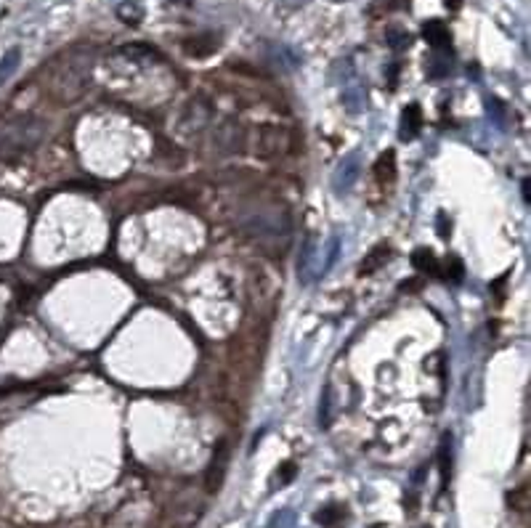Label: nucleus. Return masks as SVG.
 <instances>
[{"instance_id": "obj_1", "label": "nucleus", "mask_w": 531, "mask_h": 528, "mask_svg": "<svg viewBox=\"0 0 531 528\" xmlns=\"http://www.w3.org/2000/svg\"><path fill=\"white\" fill-rule=\"evenodd\" d=\"M91 64H93L91 56H77V53H70V56L64 53L59 59L48 88L51 98L59 107L83 98V93L91 88Z\"/></svg>"}, {"instance_id": "obj_2", "label": "nucleus", "mask_w": 531, "mask_h": 528, "mask_svg": "<svg viewBox=\"0 0 531 528\" xmlns=\"http://www.w3.org/2000/svg\"><path fill=\"white\" fill-rule=\"evenodd\" d=\"M46 122L37 117H11L0 120V159H16L40 146L46 138Z\"/></svg>"}, {"instance_id": "obj_3", "label": "nucleus", "mask_w": 531, "mask_h": 528, "mask_svg": "<svg viewBox=\"0 0 531 528\" xmlns=\"http://www.w3.org/2000/svg\"><path fill=\"white\" fill-rule=\"evenodd\" d=\"M295 146V136L292 131H287L284 125H261L255 131V144L253 152L261 159H279V157H287Z\"/></svg>"}, {"instance_id": "obj_4", "label": "nucleus", "mask_w": 531, "mask_h": 528, "mask_svg": "<svg viewBox=\"0 0 531 528\" xmlns=\"http://www.w3.org/2000/svg\"><path fill=\"white\" fill-rule=\"evenodd\" d=\"M244 141H247V131L234 117H226L213 128V149L218 154H237L244 149Z\"/></svg>"}, {"instance_id": "obj_5", "label": "nucleus", "mask_w": 531, "mask_h": 528, "mask_svg": "<svg viewBox=\"0 0 531 528\" xmlns=\"http://www.w3.org/2000/svg\"><path fill=\"white\" fill-rule=\"evenodd\" d=\"M216 109L210 101L205 98H192L181 112V120H178V133L181 136H197L207 128V122L213 120Z\"/></svg>"}, {"instance_id": "obj_6", "label": "nucleus", "mask_w": 531, "mask_h": 528, "mask_svg": "<svg viewBox=\"0 0 531 528\" xmlns=\"http://www.w3.org/2000/svg\"><path fill=\"white\" fill-rule=\"evenodd\" d=\"M229 456H231L229 441H221V444L216 446V451H213V459H210L207 473H205L207 494L221 491V486H223V480H226V470H229Z\"/></svg>"}, {"instance_id": "obj_7", "label": "nucleus", "mask_w": 531, "mask_h": 528, "mask_svg": "<svg viewBox=\"0 0 531 528\" xmlns=\"http://www.w3.org/2000/svg\"><path fill=\"white\" fill-rule=\"evenodd\" d=\"M216 48H218V37H213L210 32L197 35V37H192V40L183 43V51H186L189 56H194V59H205V56H210Z\"/></svg>"}, {"instance_id": "obj_8", "label": "nucleus", "mask_w": 531, "mask_h": 528, "mask_svg": "<svg viewBox=\"0 0 531 528\" xmlns=\"http://www.w3.org/2000/svg\"><path fill=\"white\" fill-rule=\"evenodd\" d=\"M423 37L433 46V48H447L449 43H452V35H449V29L444 22H438V19H433V22H428V25L423 27Z\"/></svg>"}, {"instance_id": "obj_9", "label": "nucleus", "mask_w": 531, "mask_h": 528, "mask_svg": "<svg viewBox=\"0 0 531 528\" xmlns=\"http://www.w3.org/2000/svg\"><path fill=\"white\" fill-rule=\"evenodd\" d=\"M388 258H391V247L388 244H377V247H372V252L367 255L362 260V265H359V274H372V271H377L380 265L386 263Z\"/></svg>"}, {"instance_id": "obj_10", "label": "nucleus", "mask_w": 531, "mask_h": 528, "mask_svg": "<svg viewBox=\"0 0 531 528\" xmlns=\"http://www.w3.org/2000/svg\"><path fill=\"white\" fill-rule=\"evenodd\" d=\"M374 176H377L380 183H391V180L396 178V154H393V152L380 154L377 165H374Z\"/></svg>"}, {"instance_id": "obj_11", "label": "nucleus", "mask_w": 531, "mask_h": 528, "mask_svg": "<svg viewBox=\"0 0 531 528\" xmlns=\"http://www.w3.org/2000/svg\"><path fill=\"white\" fill-rule=\"evenodd\" d=\"M343 517H346V507H343V504H327L324 510L316 513V523L329 528V526H338Z\"/></svg>"}, {"instance_id": "obj_12", "label": "nucleus", "mask_w": 531, "mask_h": 528, "mask_svg": "<svg viewBox=\"0 0 531 528\" xmlns=\"http://www.w3.org/2000/svg\"><path fill=\"white\" fill-rule=\"evenodd\" d=\"M438 465H441V480L447 486L449 475H452V441H449V435H444L441 449H438Z\"/></svg>"}, {"instance_id": "obj_13", "label": "nucleus", "mask_w": 531, "mask_h": 528, "mask_svg": "<svg viewBox=\"0 0 531 528\" xmlns=\"http://www.w3.org/2000/svg\"><path fill=\"white\" fill-rule=\"evenodd\" d=\"M412 263H414V268L425 271V274H438V263H435L433 252H428L425 247L412 255Z\"/></svg>"}, {"instance_id": "obj_14", "label": "nucleus", "mask_w": 531, "mask_h": 528, "mask_svg": "<svg viewBox=\"0 0 531 528\" xmlns=\"http://www.w3.org/2000/svg\"><path fill=\"white\" fill-rule=\"evenodd\" d=\"M117 16H120V22H125V25H138L144 11H141L138 3H122L120 8H117Z\"/></svg>"}, {"instance_id": "obj_15", "label": "nucleus", "mask_w": 531, "mask_h": 528, "mask_svg": "<svg viewBox=\"0 0 531 528\" xmlns=\"http://www.w3.org/2000/svg\"><path fill=\"white\" fill-rule=\"evenodd\" d=\"M420 125H423V120H420V107H409L404 112V133H407V136H414V133L420 131Z\"/></svg>"}, {"instance_id": "obj_16", "label": "nucleus", "mask_w": 531, "mask_h": 528, "mask_svg": "<svg viewBox=\"0 0 531 528\" xmlns=\"http://www.w3.org/2000/svg\"><path fill=\"white\" fill-rule=\"evenodd\" d=\"M507 502H510V507H513V510H518V513H526V510H529V489H526V486L516 489V491L507 496Z\"/></svg>"}, {"instance_id": "obj_17", "label": "nucleus", "mask_w": 531, "mask_h": 528, "mask_svg": "<svg viewBox=\"0 0 531 528\" xmlns=\"http://www.w3.org/2000/svg\"><path fill=\"white\" fill-rule=\"evenodd\" d=\"M16 64H19V51L13 48V51H8V53L3 56V61H0V83H6V80H8V74L16 70Z\"/></svg>"}, {"instance_id": "obj_18", "label": "nucleus", "mask_w": 531, "mask_h": 528, "mask_svg": "<svg viewBox=\"0 0 531 528\" xmlns=\"http://www.w3.org/2000/svg\"><path fill=\"white\" fill-rule=\"evenodd\" d=\"M329 411H332V396H329V388H324L322 404H319V425L322 428H329Z\"/></svg>"}, {"instance_id": "obj_19", "label": "nucleus", "mask_w": 531, "mask_h": 528, "mask_svg": "<svg viewBox=\"0 0 531 528\" xmlns=\"http://www.w3.org/2000/svg\"><path fill=\"white\" fill-rule=\"evenodd\" d=\"M295 475H298V468H295V462H284V465L277 470V483H279V486H287V483H290Z\"/></svg>"}, {"instance_id": "obj_20", "label": "nucleus", "mask_w": 531, "mask_h": 528, "mask_svg": "<svg viewBox=\"0 0 531 528\" xmlns=\"http://www.w3.org/2000/svg\"><path fill=\"white\" fill-rule=\"evenodd\" d=\"M462 274H465V271H462V263H459V260H452V263H447V271H444V277H447V279H452V282H459V279H462Z\"/></svg>"}, {"instance_id": "obj_21", "label": "nucleus", "mask_w": 531, "mask_h": 528, "mask_svg": "<svg viewBox=\"0 0 531 528\" xmlns=\"http://www.w3.org/2000/svg\"><path fill=\"white\" fill-rule=\"evenodd\" d=\"M388 43H391L393 48H401V46H407V43H409V37L404 35V32H391V35H388Z\"/></svg>"}, {"instance_id": "obj_22", "label": "nucleus", "mask_w": 531, "mask_h": 528, "mask_svg": "<svg viewBox=\"0 0 531 528\" xmlns=\"http://www.w3.org/2000/svg\"><path fill=\"white\" fill-rule=\"evenodd\" d=\"M523 199H526V204L531 202V194H529V180H523Z\"/></svg>"}, {"instance_id": "obj_23", "label": "nucleus", "mask_w": 531, "mask_h": 528, "mask_svg": "<svg viewBox=\"0 0 531 528\" xmlns=\"http://www.w3.org/2000/svg\"><path fill=\"white\" fill-rule=\"evenodd\" d=\"M449 8H459V0H444Z\"/></svg>"}, {"instance_id": "obj_24", "label": "nucleus", "mask_w": 531, "mask_h": 528, "mask_svg": "<svg viewBox=\"0 0 531 528\" xmlns=\"http://www.w3.org/2000/svg\"><path fill=\"white\" fill-rule=\"evenodd\" d=\"M425 528H431V526H425Z\"/></svg>"}]
</instances>
